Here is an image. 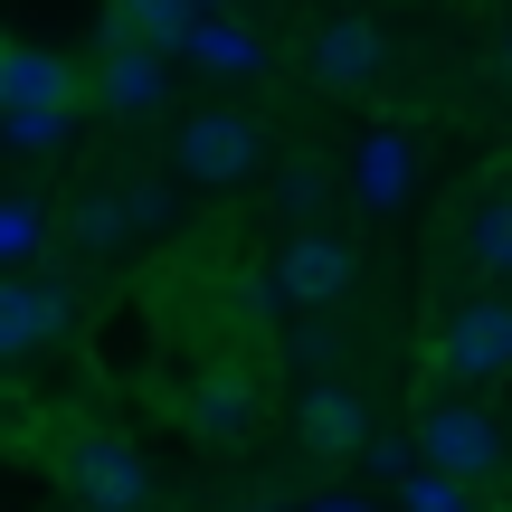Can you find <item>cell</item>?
Here are the masks:
<instances>
[{
    "label": "cell",
    "mask_w": 512,
    "mask_h": 512,
    "mask_svg": "<svg viewBox=\"0 0 512 512\" xmlns=\"http://www.w3.org/2000/svg\"><path fill=\"white\" fill-rule=\"evenodd\" d=\"M437 380H456V389L512 380V294H475V304L446 313V332H437Z\"/></svg>",
    "instance_id": "obj_1"
},
{
    "label": "cell",
    "mask_w": 512,
    "mask_h": 512,
    "mask_svg": "<svg viewBox=\"0 0 512 512\" xmlns=\"http://www.w3.org/2000/svg\"><path fill=\"white\" fill-rule=\"evenodd\" d=\"M418 456H427V475H456L465 494H475V484L503 475V427L484 418L475 399H437L418 418Z\"/></svg>",
    "instance_id": "obj_2"
},
{
    "label": "cell",
    "mask_w": 512,
    "mask_h": 512,
    "mask_svg": "<svg viewBox=\"0 0 512 512\" xmlns=\"http://www.w3.org/2000/svg\"><path fill=\"white\" fill-rule=\"evenodd\" d=\"M266 162V124L256 114H190L181 133H171V171L181 181H209V190H228V181H247V171Z\"/></svg>",
    "instance_id": "obj_3"
},
{
    "label": "cell",
    "mask_w": 512,
    "mask_h": 512,
    "mask_svg": "<svg viewBox=\"0 0 512 512\" xmlns=\"http://www.w3.org/2000/svg\"><path fill=\"white\" fill-rule=\"evenodd\" d=\"M351 294V247L332 238V228H294L285 247H275V304H294L313 323V313H332Z\"/></svg>",
    "instance_id": "obj_4"
},
{
    "label": "cell",
    "mask_w": 512,
    "mask_h": 512,
    "mask_svg": "<svg viewBox=\"0 0 512 512\" xmlns=\"http://www.w3.org/2000/svg\"><path fill=\"white\" fill-rule=\"evenodd\" d=\"M67 332H76V285H57V275H10L0 285V351L10 361H38Z\"/></svg>",
    "instance_id": "obj_5"
},
{
    "label": "cell",
    "mask_w": 512,
    "mask_h": 512,
    "mask_svg": "<svg viewBox=\"0 0 512 512\" xmlns=\"http://www.w3.org/2000/svg\"><path fill=\"white\" fill-rule=\"evenodd\" d=\"M67 484H76L95 512H143V503H152V465L133 456L124 437H105V427H86V437L67 446Z\"/></svg>",
    "instance_id": "obj_6"
},
{
    "label": "cell",
    "mask_w": 512,
    "mask_h": 512,
    "mask_svg": "<svg viewBox=\"0 0 512 512\" xmlns=\"http://www.w3.org/2000/svg\"><path fill=\"white\" fill-rule=\"evenodd\" d=\"M313 76H323L332 95H370L389 76V38H380V19H323L313 29Z\"/></svg>",
    "instance_id": "obj_7"
},
{
    "label": "cell",
    "mask_w": 512,
    "mask_h": 512,
    "mask_svg": "<svg viewBox=\"0 0 512 512\" xmlns=\"http://www.w3.org/2000/svg\"><path fill=\"white\" fill-rule=\"evenodd\" d=\"M294 427H304L313 456H370V437H380V427H370V399L351 380H313L304 408H294Z\"/></svg>",
    "instance_id": "obj_8"
},
{
    "label": "cell",
    "mask_w": 512,
    "mask_h": 512,
    "mask_svg": "<svg viewBox=\"0 0 512 512\" xmlns=\"http://www.w3.org/2000/svg\"><path fill=\"white\" fill-rule=\"evenodd\" d=\"M209 29V10L190 0H114L105 10V48H162V57H190Z\"/></svg>",
    "instance_id": "obj_9"
},
{
    "label": "cell",
    "mask_w": 512,
    "mask_h": 512,
    "mask_svg": "<svg viewBox=\"0 0 512 512\" xmlns=\"http://www.w3.org/2000/svg\"><path fill=\"white\" fill-rule=\"evenodd\" d=\"M38 105H76V76H67V57L10 38L0 48V114H38Z\"/></svg>",
    "instance_id": "obj_10"
},
{
    "label": "cell",
    "mask_w": 512,
    "mask_h": 512,
    "mask_svg": "<svg viewBox=\"0 0 512 512\" xmlns=\"http://www.w3.org/2000/svg\"><path fill=\"white\" fill-rule=\"evenodd\" d=\"M95 86H105L114 114H162L171 105V57L162 48H105V76Z\"/></svg>",
    "instance_id": "obj_11"
},
{
    "label": "cell",
    "mask_w": 512,
    "mask_h": 512,
    "mask_svg": "<svg viewBox=\"0 0 512 512\" xmlns=\"http://www.w3.org/2000/svg\"><path fill=\"white\" fill-rule=\"evenodd\" d=\"M247 427H256V380H238V370H209V380L190 389V437L238 446Z\"/></svg>",
    "instance_id": "obj_12"
},
{
    "label": "cell",
    "mask_w": 512,
    "mask_h": 512,
    "mask_svg": "<svg viewBox=\"0 0 512 512\" xmlns=\"http://www.w3.org/2000/svg\"><path fill=\"white\" fill-rule=\"evenodd\" d=\"M190 67L219 76V86L266 76V38H256V19H219V10H209V29H200V48H190Z\"/></svg>",
    "instance_id": "obj_13"
},
{
    "label": "cell",
    "mask_w": 512,
    "mask_h": 512,
    "mask_svg": "<svg viewBox=\"0 0 512 512\" xmlns=\"http://www.w3.org/2000/svg\"><path fill=\"white\" fill-rule=\"evenodd\" d=\"M351 190H361V209H399L408 200V133H361Z\"/></svg>",
    "instance_id": "obj_14"
},
{
    "label": "cell",
    "mask_w": 512,
    "mask_h": 512,
    "mask_svg": "<svg viewBox=\"0 0 512 512\" xmlns=\"http://www.w3.org/2000/svg\"><path fill=\"white\" fill-rule=\"evenodd\" d=\"M465 256H475V275L512 285V190H503V200H484L475 219H465Z\"/></svg>",
    "instance_id": "obj_15"
},
{
    "label": "cell",
    "mask_w": 512,
    "mask_h": 512,
    "mask_svg": "<svg viewBox=\"0 0 512 512\" xmlns=\"http://www.w3.org/2000/svg\"><path fill=\"white\" fill-rule=\"evenodd\" d=\"M67 238L86 247V256L124 247V238H133V209H124V190H95V200H76V209H67Z\"/></svg>",
    "instance_id": "obj_16"
},
{
    "label": "cell",
    "mask_w": 512,
    "mask_h": 512,
    "mask_svg": "<svg viewBox=\"0 0 512 512\" xmlns=\"http://www.w3.org/2000/svg\"><path fill=\"white\" fill-rule=\"evenodd\" d=\"M76 133V105H38V114H0V143L19 152V162H38V152H57Z\"/></svg>",
    "instance_id": "obj_17"
},
{
    "label": "cell",
    "mask_w": 512,
    "mask_h": 512,
    "mask_svg": "<svg viewBox=\"0 0 512 512\" xmlns=\"http://www.w3.org/2000/svg\"><path fill=\"white\" fill-rule=\"evenodd\" d=\"M38 247H48V209H38L29 190H10V200H0V256H10V266H29Z\"/></svg>",
    "instance_id": "obj_18"
},
{
    "label": "cell",
    "mask_w": 512,
    "mask_h": 512,
    "mask_svg": "<svg viewBox=\"0 0 512 512\" xmlns=\"http://www.w3.org/2000/svg\"><path fill=\"white\" fill-rule=\"evenodd\" d=\"M275 200H285V209H323L332 200V171L313 162V152H294V162L275 171Z\"/></svg>",
    "instance_id": "obj_19"
},
{
    "label": "cell",
    "mask_w": 512,
    "mask_h": 512,
    "mask_svg": "<svg viewBox=\"0 0 512 512\" xmlns=\"http://www.w3.org/2000/svg\"><path fill=\"white\" fill-rule=\"evenodd\" d=\"M399 503H408V512H475V494H465L456 475H427V465L399 484Z\"/></svg>",
    "instance_id": "obj_20"
},
{
    "label": "cell",
    "mask_w": 512,
    "mask_h": 512,
    "mask_svg": "<svg viewBox=\"0 0 512 512\" xmlns=\"http://www.w3.org/2000/svg\"><path fill=\"white\" fill-rule=\"evenodd\" d=\"M124 209H133V238H162V228L181 219V200H171L162 181H124Z\"/></svg>",
    "instance_id": "obj_21"
},
{
    "label": "cell",
    "mask_w": 512,
    "mask_h": 512,
    "mask_svg": "<svg viewBox=\"0 0 512 512\" xmlns=\"http://www.w3.org/2000/svg\"><path fill=\"white\" fill-rule=\"evenodd\" d=\"M285 351H294V370H323V380H332V361H342V332L313 313V323H294V342H285Z\"/></svg>",
    "instance_id": "obj_22"
},
{
    "label": "cell",
    "mask_w": 512,
    "mask_h": 512,
    "mask_svg": "<svg viewBox=\"0 0 512 512\" xmlns=\"http://www.w3.org/2000/svg\"><path fill=\"white\" fill-rule=\"evenodd\" d=\"M370 475H380V484H408V475H418V465H408V446H389V437H370Z\"/></svg>",
    "instance_id": "obj_23"
},
{
    "label": "cell",
    "mask_w": 512,
    "mask_h": 512,
    "mask_svg": "<svg viewBox=\"0 0 512 512\" xmlns=\"http://www.w3.org/2000/svg\"><path fill=\"white\" fill-rule=\"evenodd\" d=\"M313 512H370L361 494H323V503H313Z\"/></svg>",
    "instance_id": "obj_24"
},
{
    "label": "cell",
    "mask_w": 512,
    "mask_h": 512,
    "mask_svg": "<svg viewBox=\"0 0 512 512\" xmlns=\"http://www.w3.org/2000/svg\"><path fill=\"white\" fill-rule=\"evenodd\" d=\"M503 76H512V29H503Z\"/></svg>",
    "instance_id": "obj_25"
},
{
    "label": "cell",
    "mask_w": 512,
    "mask_h": 512,
    "mask_svg": "<svg viewBox=\"0 0 512 512\" xmlns=\"http://www.w3.org/2000/svg\"><path fill=\"white\" fill-rule=\"evenodd\" d=\"M275 512H313V503H275Z\"/></svg>",
    "instance_id": "obj_26"
}]
</instances>
